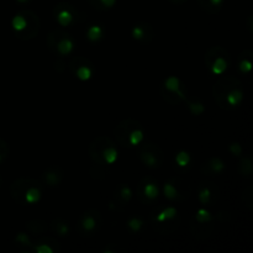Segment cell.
Returning <instances> with one entry per match:
<instances>
[{"instance_id":"1","label":"cell","mask_w":253,"mask_h":253,"mask_svg":"<svg viewBox=\"0 0 253 253\" xmlns=\"http://www.w3.org/2000/svg\"><path fill=\"white\" fill-rule=\"evenodd\" d=\"M212 96L221 109L232 110L242 104L245 90L242 83L235 77H221L212 87Z\"/></svg>"},{"instance_id":"2","label":"cell","mask_w":253,"mask_h":253,"mask_svg":"<svg viewBox=\"0 0 253 253\" xmlns=\"http://www.w3.org/2000/svg\"><path fill=\"white\" fill-rule=\"evenodd\" d=\"M9 190L20 205H35L42 198V183L33 178H19L11 183Z\"/></svg>"},{"instance_id":"3","label":"cell","mask_w":253,"mask_h":253,"mask_svg":"<svg viewBox=\"0 0 253 253\" xmlns=\"http://www.w3.org/2000/svg\"><path fill=\"white\" fill-rule=\"evenodd\" d=\"M40 28H41L40 17L35 11L29 9H24L16 13L11 20V29L15 37L22 41H29L37 37Z\"/></svg>"},{"instance_id":"4","label":"cell","mask_w":253,"mask_h":253,"mask_svg":"<svg viewBox=\"0 0 253 253\" xmlns=\"http://www.w3.org/2000/svg\"><path fill=\"white\" fill-rule=\"evenodd\" d=\"M114 135L117 143L125 148H132L144 141L143 126L135 119H125L120 121L115 127Z\"/></svg>"},{"instance_id":"5","label":"cell","mask_w":253,"mask_h":253,"mask_svg":"<svg viewBox=\"0 0 253 253\" xmlns=\"http://www.w3.org/2000/svg\"><path fill=\"white\" fill-rule=\"evenodd\" d=\"M88 153L92 161L98 166H111L117 161V147L108 136H98L90 142Z\"/></svg>"},{"instance_id":"6","label":"cell","mask_w":253,"mask_h":253,"mask_svg":"<svg viewBox=\"0 0 253 253\" xmlns=\"http://www.w3.org/2000/svg\"><path fill=\"white\" fill-rule=\"evenodd\" d=\"M151 222L153 229L159 234H171L179 227L180 216L177 207L173 205H166L152 212Z\"/></svg>"},{"instance_id":"7","label":"cell","mask_w":253,"mask_h":253,"mask_svg":"<svg viewBox=\"0 0 253 253\" xmlns=\"http://www.w3.org/2000/svg\"><path fill=\"white\" fill-rule=\"evenodd\" d=\"M47 48L58 57H67L71 56L76 49V40L71 33L65 32L64 30H53L47 35L46 38Z\"/></svg>"},{"instance_id":"8","label":"cell","mask_w":253,"mask_h":253,"mask_svg":"<svg viewBox=\"0 0 253 253\" xmlns=\"http://www.w3.org/2000/svg\"><path fill=\"white\" fill-rule=\"evenodd\" d=\"M162 98L171 105H179L188 98V92L182 79L175 76H169L159 87Z\"/></svg>"},{"instance_id":"9","label":"cell","mask_w":253,"mask_h":253,"mask_svg":"<svg viewBox=\"0 0 253 253\" xmlns=\"http://www.w3.org/2000/svg\"><path fill=\"white\" fill-rule=\"evenodd\" d=\"M206 68L215 76H222L231 65V56L229 51L221 46H214L206 51L204 56Z\"/></svg>"},{"instance_id":"10","label":"cell","mask_w":253,"mask_h":253,"mask_svg":"<svg viewBox=\"0 0 253 253\" xmlns=\"http://www.w3.org/2000/svg\"><path fill=\"white\" fill-rule=\"evenodd\" d=\"M52 16H53L55 21L60 26L69 28V26H73V25L79 24V22L82 21L83 15L80 14V11L74 5L62 1V3H58L53 6Z\"/></svg>"},{"instance_id":"11","label":"cell","mask_w":253,"mask_h":253,"mask_svg":"<svg viewBox=\"0 0 253 253\" xmlns=\"http://www.w3.org/2000/svg\"><path fill=\"white\" fill-rule=\"evenodd\" d=\"M103 226V216L95 209L87 210L83 212L77 221L76 229L78 234L83 237H92L101 229Z\"/></svg>"},{"instance_id":"12","label":"cell","mask_w":253,"mask_h":253,"mask_svg":"<svg viewBox=\"0 0 253 253\" xmlns=\"http://www.w3.org/2000/svg\"><path fill=\"white\" fill-rule=\"evenodd\" d=\"M162 193L169 202H183L190 196L191 189L184 179L173 177L164 183L162 187Z\"/></svg>"},{"instance_id":"13","label":"cell","mask_w":253,"mask_h":253,"mask_svg":"<svg viewBox=\"0 0 253 253\" xmlns=\"http://www.w3.org/2000/svg\"><path fill=\"white\" fill-rule=\"evenodd\" d=\"M159 194H161V189L157 180L150 175L142 178L136 185V196L142 204H153L157 202Z\"/></svg>"},{"instance_id":"14","label":"cell","mask_w":253,"mask_h":253,"mask_svg":"<svg viewBox=\"0 0 253 253\" xmlns=\"http://www.w3.org/2000/svg\"><path fill=\"white\" fill-rule=\"evenodd\" d=\"M140 161L150 169H157L163 164L164 153L157 144L141 143L139 150Z\"/></svg>"},{"instance_id":"15","label":"cell","mask_w":253,"mask_h":253,"mask_svg":"<svg viewBox=\"0 0 253 253\" xmlns=\"http://www.w3.org/2000/svg\"><path fill=\"white\" fill-rule=\"evenodd\" d=\"M69 71L77 79L82 82H88L95 76V65L89 58L76 56L69 62Z\"/></svg>"},{"instance_id":"16","label":"cell","mask_w":253,"mask_h":253,"mask_svg":"<svg viewBox=\"0 0 253 253\" xmlns=\"http://www.w3.org/2000/svg\"><path fill=\"white\" fill-rule=\"evenodd\" d=\"M219 196H220V190L214 183L204 182L199 185L198 189V199L199 203L203 206H211L218 202Z\"/></svg>"},{"instance_id":"17","label":"cell","mask_w":253,"mask_h":253,"mask_svg":"<svg viewBox=\"0 0 253 253\" xmlns=\"http://www.w3.org/2000/svg\"><path fill=\"white\" fill-rule=\"evenodd\" d=\"M61 250V246L55 237L51 236H40L33 239L32 247L30 252L32 253H58Z\"/></svg>"},{"instance_id":"18","label":"cell","mask_w":253,"mask_h":253,"mask_svg":"<svg viewBox=\"0 0 253 253\" xmlns=\"http://www.w3.org/2000/svg\"><path fill=\"white\" fill-rule=\"evenodd\" d=\"M134 198V190L130 185L123 183L116 187L114 191V198H112V203L114 207L116 210H123L124 207L127 206L128 203Z\"/></svg>"},{"instance_id":"19","label":"cell","mask_w":253,"mask_h":253,"mask_svg":"<svg viewBox=\"0 0 253 253\" xmlns=\"http://www.w3.org/2000/svg\"><path fill=\"white\" fill-rule=\"evenodd\" d=\"M131 36L140 44H151L155 38V30L148 22H137L131 29Z\"/></svg>"},{"instance_id":"20","label":"cell","mask_w":253,"mask_h":253,"mask_svg":"<svg viewBox=\"0 0 253 253\" xmlns=\"http://www.w3.org/2000/svg\"><path fill=\"white\" fill-rule=\"evenodd\" d=\"M64 179V171L60 166H51L44 171L41 175V180L45 185L55 188L58 187Z\"/></svg>"},{"instance_id":"21","label":"cell","mask_w":253,"mask_h":253,"mask_svg":"<svg viewBox=\"0 0 253 253\" xmlns=\"http://www.w3.org/2000/svg\"><path fill=\"white\" fill-rule=\"evenodd\" d=\"M225 162L221 159L220 157H210L209 159L202 164L200 171L207 177H212V175H220L225 172Z\"/></svg>"},{"instance_id":"22","label":"cell","mask_w":253,"mask_h":253,"mask_svg":"<svg viewBox=\"0 0 253 253\" xmlns=\"http://www.w3.org/2000/svg\"><path fill=\"white\" fill-rule=\"evenodd\" d=\"M253 53L250 49H243L237 57V69L242 74H250L252 71Z\"/></svg>"},{"instance_id":"23","label":"cell","mask_w":253,"mask_h":253,"mask_svg":"<svg viewBox=\"0 0 253 253\" xmlns=\"http://www.w3.org/2000/svg\"><path fill=\"white\" fill-rule=\"evenodd\" d=\"M49 230H51L56 236L58 237H65L68 236L69 232H71V226H69V222L64 219H53L49 223Z\"/></svg>"},{"instance_id":"24","label":"cell","mask_w":253,"mask_h":253,"mask_svg":"<svg viewBox=\"0 0 253 253\" xmlns=\"http://www.w3.org/2000/svg\"><path fill=\"white\" fill-rule=\"evenodd\" d=\"M212 227H214V223H199L194 221L193 219L190 221L191 234L198 237V238H206L211 234Z\"/></svg>"},{"instance_id":"25","label":"cell","mask_w":253,"mask_h":253,"mask_svg":"<svg viewBox=\"0 0 253 253\" xmlns=\"http://www.w3.org/2000/svg\"><path fill=\"white\" fill-rule=\"evenodd\" d=\"M225 0H198V4L202 10L206 14L216 15L222 9Z\"/></svg>"},{"instance_id":"26","label":"cell","mask_w":253,"mask_h":253,"mask_svg":"<svg viewBox=\"0 0 253 253\" xmlns=\"http://www.w3.org/2000/svg\"><path fill=\"white\" fill-rule=\"evenodd\" d=\"M25 227L29 234L33 235V236H40L47 231V222L41 219H32L25 223Z\"/></svg>"},{"instance_id":"27","label":"cell","mask_w":253,"mask_h":253,"mask_svg":"<svg viewBox=\"0 0 253 253\" xmlns=\"http://www.w3.org/2000/svg\"><path fill=\"white\" fill-rule=\"evenodd\" d=\"M85 36H87L88 41L96 44V42H100L105 37V29L101 25L93 24L85 30Z\"/></svg>"},{"instance_id":"28","label":"cell","mask_w":253,"mask_h":253,"mask_svg":"<svg viewBox=\"0 0 253 253\" xmlns=\"http://www.w3.org/2000/svg\"><path fill=\"white\" fill-rule=\"evenodd\" d=\"M14 243L20 250L30 252L31 247H32L33 239L31 238V234H29V232H19L14 237Z\"/></svg>"},{"instance_id":"29","label":"cell","mask_w":253,"mask_h":253,"mask_svg":"<svg viewBox=\"0 0 253 253\" xmlns=\"http://www.w3.org/2000/svg\"><path fill=\"white\" fill-rule=\"evenodd\" d=\"M238 173L245 178H251L253 174V164L250 157H241L238 162Z\"/></svg>"},{"instance_id":"30","label":"cell","mask_w":253,"mask_h":253,"mask_svg":"<svg viewBox=\"0 0 253 253\" xmlns=\"http://www.w3.org/2000/svg\"><path fill=\"white\" fill-rule=\"evenodd\" d=\"M193 220L199 223H212L214 222V215L206 209V206H203L198 209L195 215L193 216Z\"/></svg>"},{"instance_id":"31","label":"cell","mask_w":253,"mask_h":253,"mask_svg":"<svg viewBox=\"0 0 253 253\" xmlns=\"http://www.w3.org/2000/svg\"><path fill=\"white\" fill-rule=\"evenodd\" d=\"M89 5L98 11H108L116 5V0H88Z\"/></svg>"},{"instance_id":"32","label":"cell","mask_w":253,"mask_h":253,"mask_svg":"<svg viewBox=\"0 0 253 253\" xmlns=\"http://www.w3.org/2000/svg\"><path fill=\"white\" fill-rule=\"evenodd\" d=\"M185 104L188 106L189 111H190L191 115H195V116H199L202 115L203 112L205 111V105L202 103V101L195 100V99H185Z\"/></svg>"},{"instance_id":"33","label":"cell","mask_w":253,"mask_h":253,"mask_svg":"<svg viewBox=\"0 0 253 253\" xmlns=\"http://www.w3.org/2000/svg\"><path fill=\"white\" fill-rule=\"evenodd\" d=\"M126 226H127V229L130 232H132V234H139V232H141L142 230L144 229V221L142 220L141 218H139V216H132V218H130L127 220Z\"/></svg>"},{"instance_id":"34","label":"cell","mask_w":253,"mask_h":253,"mask_svg":"<svg viewBox=\"0 0 253 253\" xmlns=\"http://www.w3.org/2000/svg\"><path fill=\"white\" fill-rule=\"evenodd\" d=\"M174 161L178 167H180V168H187V167L190 166L193 158H191V156L189 155L187 151H180V152H178L177 155H175Z\"/></svg>"},{"instance_id":"35","label":"cell","mask_w":253,"mask_h":253,"mask_svg":"<svg viewBox=\"0 0 253 253\" xmlns=\"http://www.w3.org/2000/svg\"><path fill=\"white\" fill-rule=\"evenodd\" d=\"M9 153H10V148H9L8 142L0 139V164H3L8 159Z\"/></svg>"},{"instance_id":"36","label":"cell","mask_w":253,"mask_h":253,"mask_svg":"<svg viewBox=\"0 0 253 253\" xmlns=\"http://www.w3.org/2000/svg\"><path fill=\"white\" fill-rule=\"evenodd\" d=\"M243 202L245 204L247 205L248 207H252L253 204V190H252V187H248L245 191H243V195H242Z\"/></svg>"},{"instance_id":"37","label":"cell","mask_w":253,"mask_h":253,"mask_svg":"<svg viewBox=\"0 0 253 253\" xmlns=\"http://www.w3.org/2000/svg\"><path fill=\"white\" fill-rule=\"evenodd\" d=\"M229 150H230V152H231V155L235 156V157H239V156H242L243 148H242V146L238 143V142H232V143L230 144Z\"/></svg>"},{"instance_id":"38","label":"cell","mask_w":253,"mask_h":253,"mask_svg":"<svg viewBox=\"0 0 253 253\" xmlns=\"http://www.w3.org/2000/svg\"><path fill=\"white\" fill-rule=\"evenodd\" d=\"M17 4H20V5H26V4H30L32 0H15Z\"/></svg>"},{"instance_id":"39","label":"cell","mask_w":253,"mask_h":253,"mask_svg":"<svg viewBox=\"0 0 253 253\" xmlns=\"http://www.w3.org/2000/svg\"><path fill=\"white\" fill-rule=\"evenodd\" d=\"M168 1H171V3H173V4H177V5H180V4L187 3L188 0H168Z\"/></svg>"},{"instance_id":"40","label":"cell","mask_w":253,"mask_h":253,"mask_svg":"<svg viewBox=\"0 0 253 253\" xmlns=\"http://www.w3.org/2000/svg\"><path fill=\"white\" fill-rule=\"evenodd\" d=\"M1 185H3V178L0 177V188H1Z\"/></svg>"}]
</instances>
